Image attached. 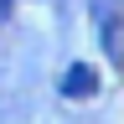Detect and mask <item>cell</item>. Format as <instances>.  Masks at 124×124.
<instances>
[{
  "instance_id": "cell-2",
  "label": "cell",
  "mask_w": 124,
  "mask_h": 124,
  "mask_svg": "<svg viewBox=\"0 0 124 124\" xmlns=\"http://www.w3.org/2000/svg\"><path fill=\"white\" fill-rule=\"evenodd\" d=\"M62 93H67V98H93V93H98V72H93L88 62H72V67L62 72Z\"/></svg>"
},
{
  "instance_id": "cell-1",
  "label": "cell",
  "mask_w": 124,
  "mask_h": 124,
  "mask_svg": "<svg viewBox=\"0 0 124 124\" xmlns=\"http://www.w3.org/2000/svg\"><path fill=\"white\" fill-rule=\"evenodd\" d=\"M98 36H103V57L124 62V10H119V0H98Z\"/></svg>"
},
{
  "instance_id": "cell-3",
  "label": "cell",
  "mask_w": 124,
  "mask_h": 124,
  "mask_svg": "<svg viewBox=\"0 0 124 124\" xmlns=\"http://www.w3.org/2000/svg\"><path fill=\"white\" fill-rule=\"evenodd\" d=\"M10 5H16V0H0V26H5V16H10Z\"/></svg>"
}]
</instances>
